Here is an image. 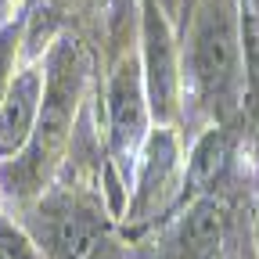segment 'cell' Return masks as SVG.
Segmentation results:
<instances>
[{
  "label": "cell",
  "instance_id": "obj_3",
  "mask_svg": "<svg viewBox=\"0 0 259 259\" xmlns=\"http://www.w3.org/2000/svg\"><path fill=\"white\" fill-rule=\"evenodd\" d=\"M22 227L47 259H108V212L101 198L79 184H51L36 202L18 209Z\"/></svg>",
  "mask_w": 259,
  "mask_h": 259
},
{
  "label": "cell",
  "instance_id": "obj_14",
  "mask_svg": "<svg viewBox=\"0 0 259 259\" xmlns=\"http://www.w3.org/2000/svg\"><path fill=\"white\" fill-rule=\"evenodd\" d=\"M252 238H255V245H259V209H255V220H252Z\"/></svg>",
  "mask_w": 259,
  "mask_h": 259
},
{
  "label": "cell",
  "instance_id": "obj_12",
  "mask_svg": "<svg viewBox=\"0 0 259 259\" xmlns=\"http://www.w3.org/2000/svg\"><path fill=\"white\" fill-rule=\"evenodd\" d=\"M252 177H255V187H259V122H255V148H252Z\"/></svg>",
  "mask_w": 259,
  "mask_h": 259
},
{
  "label": "cell",
  "instance_id": "obj_11",
  "mask_svg": "<svg viewBox=\"0 0 259 259\" xmlns=\"http://www.w3.org/2000/svg\"><path fill=\"white\" fill-rule=\"evenodd\" d=\"M101 11H108V18H115V15H122L126 8H130V0H94Z\"/></svg>",
  "mask_w": 259,
  "mask_h": 259
},
{
  "label": "cell",
  "instance_id": "obj_9",
  "mask_svg": "<svg viewBox=\"0 0 259 259\" xmlns=\"http://www.w3.org/2000/svg\"><path fill=\"white\" fill-rule=\"evenodd\" d=\"M44 101V58L25 61L0 90V162L22 155Z\"/></svg>",
  "mask_w": 259,
  "mask_h": 259
},
{
  "label": "cell",
  "instance_id": "obj_2",
  "mask_svg": "<svg viewBox=\"0 0 259 259\" xmlns=\"http://www.w3.org/2000/svg\"><path fill=\"white\" fill-rule=\"evenodd\" d=\"M184 112L212 122H234L252 94L241 44L238 0H198L180 47Z\"/></svg>",
  "mask_w": 259,
  "mask_h": 259
},
{
  "label": "cell",
  "instance_id": "obj_10",
  "mask_svg": "<svg viewBox=\"0 0 259 259\" xmlns=\"http://www.w3.org/2000/svg\"><path fill=\"white\" fill-rule=\"evenodd\" d=\"M0 259H47L36 245V238H32L22 220L8 216V212H0Z\"/></svg>",
  "mask_w": 259,
  "mask_h": 259
},
{
  "label": "cell",
  "instance_id": "obj_8",
  "mask_svg": "<svg viewBox=\"0 0 259 259\" xmlns=\"http://www.w3.org/2000/svg\"><path fill=\"white\" fill-rule=\"evenodd\" d=\"M238 169H241V141L234 126L231 122L205 126L184 158V202L202 198V194H227Z\"/></svg>",
  "mask_w": 259,
  "mask_h": 259
},
{
  "label": "cell",
  "instance_id": "obj_4",
  "mask_svg": "<svg viewBox=\"0 0 259 259\" xmlns=\"http://www.w3.org/2000/svg\"><path fill=\"white\" fill-rule=\"evenodd\" d=\"M151 108L144 94L141 76V58L137 51H122L105 79V151H108V194H112V212H122V194L115 187H130L137 155L151 134Z\"/></svg>",
  "mask_w": 259,
  "mask_h": 259
},
{
  "label": "cell",
  "instance_id": "obj_7",
  "mask_svg": "<svg viewBox=\"0 0 259 259\" xmlns=\"http://www.w3.org/2000/svg\"><path fill=\"white\" fill-rule=\"evenodd\" d=\"M141 22V76L155 126H173L184 115V76H180V44L169 25V15L158 0H137Z\"/></svg>",
  "mask_w": 259,
  "mask_h": 259
},
{
  "label": "cell",
  "instance_id": "obj_5",
  "mask_svg": "<svg viewBox=\"0 0 259 259\" xmlns=\"http://www.w3.org/2000/svg\"><path fill=\"white\" fill-rule=\"evenodd\" d=\"M184 202V148L173 126H151V134L137 155L130 194L119 212L126 234L158 231Z\"/></svg>",
  "mask_w": 259,
  "mask_h": 259
},
{
  "label": "cell",
  "instance_id": "obj_6",
  "mask_svg": "<svg viewBox=\"0 0 259 259\" xmlns=\"http://www.w3.org/2000/svg\"><path fill=\"white\" fill-rule=\"evenodd\" d=\"M151 259H241L234 202L227 194L184 202L162 223Z\"/></svg>",
  "mask_w": 259,
  "mask_h": 259
},
{
  "label": "cell",
  "instance_id": "obj_1",
  "mask_svg": "<svg viewBox=\"0 0 259 259\" xmlns=\"http://www.w3.org/2000/svg\"><path fill=\"white\" fill-rule=\"evenodd\" d=\"M87 87H90V58L72 32H61L44 54V101L32 137L22 148V155L0 162V194L18 209L36 202L58 180L76 141L79 108L87 105Z\"/></svg>",
  "mask_w": 259,
  "mask_h": 259
},
{
  "label": "cell",
  "instance_id": "obj_13",
  "mask_svg": "<svg viewBox=\"0 0 259 259\" xmlns=\"http://www.w3.org/2000/svg\"><path fill=\"white\" fill-rule=\"evenodd\" d=\"M177 4H180V0H158V8H162V11H166L169 18H173V11H177Z\"/></svg>",
  "mask_w": 259,
  "mask_h": 259
}]
</instances>
